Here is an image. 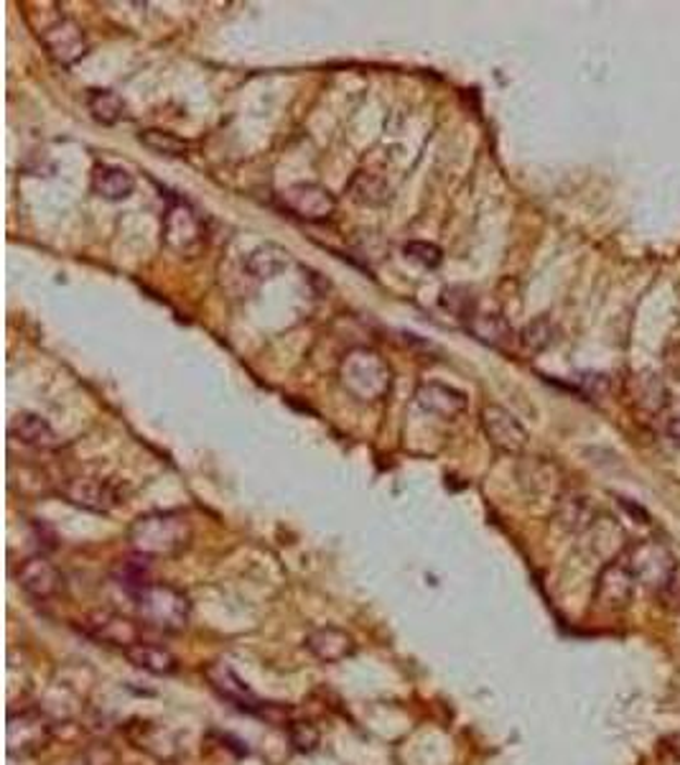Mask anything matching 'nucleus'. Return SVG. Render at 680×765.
<instances>
[{"instance_id": "2", "label": "nucleus", "mask_w": 680, "mask_h": 765, "mask_svg": "<svg viewBox=\"0 0 680 765\" xmlns=\"http://www.w3.org/2000/svg\"><path fill=\"white\" fill-rule=\"evenodd\" d=\"M133 603L144 626L163 630V633H184L189 628L191 603L176 587L151 582L133 597Z\"/></svg>"}, {"instance_id": "10", "label": "nucleus", "mask_w": 680, "mask_h": 765, "mask_svg": "<svg viewBox=\"0 0 680 765\" xmlns=\"http://www.w3.org/2000/svg\"><path fill=\"white\" fill-rule=\"evenodd\" d=\"M64 497L77 508L92 510V514H110L121 505V493L108 480L100 478H72L64 485Z\"/></svg>"}, {"instance_id": "21", "label": "nucleus", "mask_w": 680, "mask_h": 765, "mask_svg": "<svg viewBox=\"0 0 680 765\" xmlns=\"http://www.w3.org/2000/svg\"><path fill=\"white\" fill-rule=\"evenodd\" d=\"M469 332L490 347H507L512 343V326L499 314H472L469 317Z\"/></svg>"}, {"instance_id": "9", "label": "nucleus", "mask_w": 680, "mask_h": 765, "mask_svg": "<svg viewBox=\"0 0 680 765\" xmlns=\"http://www.w3.org/2000/svg\"><path fill=\"white\" fill-rule=\"evenodd\" d=\"M634 582L632 571L627 569L625 562H609L607 567L602 569L599 579H596V592L594 600L599 603L604 610H625L630 607L634 597Z\"/></svg>"}, {"instance_id": "13", "label": "nucleus", "mask_w": 680, "mask_h": 765, "mask_svg": "<svg viewBox=\"0 0 680 765\" xmlns=\"http://www.w3.org/2000/svg\"><path fill=\"white\" fill-rule=\"evenodd\" d=\"M44 47L49 49V54L57 59L59 64L70 66L79 62L87 54V36L82 34V28L74 21H59V24L49 26L44 32Z\"/></svg>"}, {"instance_id": "14", "label": "nucleus", "mask_w": 680, "mask_h": 765, "mask_svg": "<svg viewBox=\"0 0 680 765\" xmlns=\"http://www.w3.org/2000/svg\"><path fill=\"white\" fill-rule=\"evenodd\" d=\"M416 400L425 414L441 416V419H457V416L465 414L467 408L465 393L454 388V385H446L438 381L423 383L421 388L416 391Z\"/></svg>"}, {"instance_id": "22", "label": "nucleus", "mask_w": 680, "mask_h": 765, "mask_svg": "<svg viewBox=\"0 0 680 765\" xmlns=\"http://www.w3.org/2000/svg\"><path fill=\"white\" fill-rule=\"evenodd\" d=\"M558 523L571 533H584L594 526V508L589 505L586 497L566 495L558 501Z\"/></svg>"}, {"instance_id": "16", "label": "nucleus", "mask_w": 680, "mask_h": 765, "mask_svg": "<svg viewBox=\"0 0 680 765\" xmlns=\"http://www.w3.org/2000/svg\"><path fill=\"white\" fill-rule=\"evenodd\" d=\"M290 266H294V256H290L288 248H283L279 243L258 245V248L248 256V261H245V269H248L250 276L258 281L279 279L290 269Z\"/></svg>"}, {"instance_id": "20", "label": "nucleus", "mask_w": 680, "mask_h": 765, "mask_svg": "<svg viewBox=\"0 0 680 765\" xmlns=\"http://www.w3.org/2000/svg\"><path fill=\"white\" fill-rule=\"evenodd\" d=\"M92 633L104 643L121 645L123 651L144 641V638H140V628L136 626V622L123 618V615H112V613L97 615L95 622H92Z\"/></svg>"}, {"instance_id": "8", "label": "nucleus", "mask_w": 680, "mask_h": 765, "mask_svg": "<svg viewBox=\"0 0 680 765\" xmlns=\"http://www.w3.org/2000/svg\"><path fill=\"white\" fill-rule=\"evenodd\" d=\"M283 205L288 207L296 218L309 220V222H321L329 220L336 210V199L332 192L321 184H294L283 192Z\"/></svg>"}, {"instance_id": "27", "label": "nucleus", "mask_w": 680, "mask_h": 765, "mask_svg": "<svg viewBox=\"0 0 680 765\" xmlns=\"http://www.w3.org/2000/svg\"><path fill=\"white\" fill-rule=\"evenodd\" d=\"M403 252H406V258H410V261L423 266V269H438L441 261H444V250L436 243L410 240L403 245Z\"/></svg>"}, {"instance_id": "28", "label": "nucleus", "mask_w": 680, "mask_h": 765, "mask_svg": "<svg viewBox=\"0 0 680 765\" xmlns=\"http://www.w3.org/2000/svg\"><path fill=\"white\" fill-rule=\"evenodd\" d=\"M288 738H290V742H294L296 750H301V753H311V750H317L321 735L311 723H294L288 727Z\"/></svg>"}, {"instance_id": "23", "label": "nucleus", "mask_w": 680, "mask_h": 765, "mask_svg": "<svg viewBox=\"0 0 680 765\" xmlns=\"http://www.w3.org/2000/svg\"><path fill=\"white\" fill-rule=\"evenodd\" d=\"M140 144H144L148 151L156 156H169V159H184L186 151H189V144L184 138H178L176 133L161 131V128H146L140 131L138 136Z\"/></svg>"}, {"instance_id": "25", "label": "nucleus", "mask_w": 680, "mask_h": 765, "mask_svg": "<svg viewBox=\"0 0 680 765\" xmlns=\"http://www.w3.org/2000/svg\"><path fill=\"white\" fill-rule=\"evenodd\" d=\"M634 398H638V406L655 414L663 411L665 404H668V391H665V385L655 375H640L634 381Z\"/></svg>"}, {"instance_id": "12", "label": "nucleus", "mask_w": 680, "mask_h": 765, "mask_svg": "<svg viewBox=\"0 0 680 765\" xmlns=\"http://www.w3.org/2000/svg\"><path fill=\"white\" fill-rule=\"evenodd\" d=\"M62 571L51 564L47 556H32L18 567V584L34 600H49L62 590Z\"/></svg>"}, {"instance_id": "4", "label": "nucleus", "mask_w": 680, "mask_h": 765, "mask_svg": "<svg viewBox=\"0 0 680 765\" xmlns=\"http://www.w3.org/2000/svg\"><path fill=\"white\" fill-rule=\"evenodd\" d=\"M342 385L360 400H378L391 388V368L372 350H353L339 366Z\"/></svg>"}, {"instance_id": "18", "label": "nucleus", "mask_w": 680, "mask_h": 765, "mask_svg": "<svg viewBox=\"0 0 680 765\" xmlns=\"http://www.w3.org/2000/svg\"><path fill=\"white\" fill-rule=\"evenodd\" d=\"M123 653L133 666L140 668V671H148L156 676H171L178 671V658L169 649H163V645L140 641L136 645H131V649H125Z\"/></svg>"}, {"instance_id": "3", "label": "nucleus", "mask_w": 680, "mask_h": 765, "mask_svg": "<svg viewBox=\"0 0 680 765\" xmlns=\"http://www.w3.org/2000/svg\"><path fill=\"white\" fill-rule=\"evenodd\" d=\"M622 562L627 564V569L632 571L634 582L657 594L668 590L672 577H676L680 569L676 556L670 554V548L653 539L634 541V544L627 546Z\"/></svg>"}, {"instance_id": "24", "label": "nucleus", "mask_w": 680, "mask_h": 765, "mask_svg": "<svg viewBox=\"0 0 680 765\" xmlns=\"http://www.w3.org/2000/svg\"><path fill=\"white\" fill-rule=\"evenodd\" d=\"M87 108L97 123L102 125H115L125 115V102L121 100V95H115L112 90H92L87 98Z\"/></svg>"}, {"instance_id": "7", "label": "nucleus", "mask_w": 680, "mask_h": 765, "mask_svg": "<svg viewBox=\"0 0 680 765\" xmlns=\"http://www.w3.org/2000/svg\"><path fill=\"white\" fill-rule=\"evenodd\" d=\"M51 738L49 719L36 710L13 712L9 717V753L32 755L41 750Z\"/></svg>"}, {"instance_id": "5", "label": "nucleus", "mask_w": 680, "mask_h": 765, "mask_svg": "<svg viewBox=\"0 0 680 765\" xmlns=\"http://www.w3.org/2000/svg\"><path fill=\"white\" fill-rule=\"evenodd\" d=\"M163 240L178 256H191L205 243L201 218L186 202H174L163 218Z\"/></svg>"}, {"instance_id": "30", "label": "nucleus", "mask_w": 680, "mask_h": 765, "mask_svg": "<svg viewBox=\"0 0 680 765\" xmlns=\"http://www.w3.org/2000/svg\"><path fill=\"white\" fill-rule=\"evenodd\" d=\"M670 750H672V753H676V755L680 757V730H678V732L672 735V738H670Z\"/></svg>"}, {"instance_id": "15", "label": "nucleus", "mask_w": 680, "mask_h": 765, "mask_svg": "<svg viewBox=\"0 0 680 765\" xmlns=\"http://www.w3.org/2000/svg\"><path fill=\"white\" fill-rule=\"evenodd\" d=\"M306 649L324 664H339L355 653V638L339 628H317L306 636Z\"/></svg>"}, {"instance_id": "17", "label": "nucleus", "mask_w": 680, "mask_h": 765, "mask_svg": "<svg viewBox=\"0 0 680 765\" xmlns=\"http://www.w3.org/2000/svg\"><path fill=\"white\" fill-rule=\"evenodd\" d=\"M92 192L110 202H121L136 192V176L115 163H100L92 172Z\"/></svg>"}, {"instance_id": "26", "label": "nucleus", "mask_w": 680, "mask_h": 765, "mask_svg": "<svg viewBox=\"0 0 680 765\" xmlns=\"http://www.w3.org/2000/svg\"><path fill=\"white\" fill-rule=\"evenodd\" d=\"M556 340V326L548 317H537L533 322L526 324V330L520 332V343L530 353H543L545 347L553 345Z\"/></svg>"}, {"instance_id": "6", "label": "nucleus", "mask_w": 680, "mask_h": 765, "mask_svg": "<svg viewBox=\"0 0 680 765\" xmlns=\"http://www.w3.org/2000/svg\"><path fill=\"white\" fill-rule=\"evenodd\" d=\"M482 429L487 440L505 455H520L528 447L526 427L503 406L490 404L482 408Z\"/></svg>"}, {"instance_id": "1", "label": "nucleus", "mask_w": 680, "mask_h": 765, "mask_svg": "<svg viewBox=\"0 0 680 765\" xmlns=\"http://www.w3.org/2000/svg\"><path fill=\"white\" fill-rule=\"evenodd\" d=\"M128 541L133 552L148 556V559H156V556H174L189 546L191 526L182 514L159 510V514H146L136 518L128 531Z\"/></svg>"}, {"instance_id": "19", "label": "nucleus", "mask_w": 680, "mask_h": 765, "mask_svg": "<svg viewBox=\"0 0 680 765\" xmlns=\"http://www.w3.org/2000/svg\"><path fill=\"white\" fill-rule=\"evenodd\" d=\"M9 432L13 440L24 442L28 447H36V449H51L59 444L57 432L51 429V423L47 419H41L39 414H28V411L18 414L16 419L11 421Z\"/></svg>"}, {"instance_id": "11", "label": "nucleus", "mask_w": 680, "mask_h": 765, "mask_svg": "<svg viewBox=\"0 0 680 765\" xmlns=\"http://www.w3.org/2000/svg\"><path fill=\"white\" fill-rule=\"evenodd\" d=\"M205 676H207L209 687H212L224 702L235 704L237 710H243V712L263 710V704H260L258 696L252 694L248 687H245V681L227 664H220V661H217V664H209L205 668Z\"/></svg>"}, {"instance_id": "29", "label": "nucleus", "mask_w": 680, "mask_h": 765, "mask_svg": "<svg viewBox=\"0 0 680 765\" xmlns=\"http://www.w3.org/2000/svg\"><path fill=\"white\" fill-rule=\"evenodd\" d=\"M668 436H670V440L676 442V444H680V419H672V421L668 423Z\"/></svg>"}]
</instances>
